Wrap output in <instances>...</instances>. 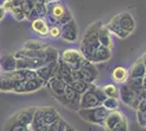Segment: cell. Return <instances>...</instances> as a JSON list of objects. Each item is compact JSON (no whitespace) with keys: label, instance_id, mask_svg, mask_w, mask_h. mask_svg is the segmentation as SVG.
<instances>
[{"label":"cell","instance_id":"1","mask_svg":"<svg viewBox=\"0 0 146 131\" xmlns=\"http://www.w3.org/2000/svg\"><path fill=\"white\" fill-rule=\"evenodd\" d=\"M119 97L121 100L136 110V108L146 97V90L143 85V78H129L119 87Z\"/></svg>","mask_w":146,"mask_h":131},{"label":"cell","instance_id":"2","mask_svg":"<svg viewBox=\"0 0 146 131\" xmlns=\"http://www.w3.org/2000/svg\"><path fill=\"white\" fill-rule=\"evenodd\" d=\"M103 25L102 22H95L91 24L85 31V34L83 36L82 43H81V53L85 59L91 61L95 51L100 46L99 39H98V32L100 26Z\"/></svg>","mask_w":146,"mask_h":131},{"label":"cell","instance_id":"3","mask_svg":"<svg viewBox=\"0 0 146 131\" xmlns=\"http://www.w3.org/2000/svg\"><path fill=\"white\" fill-rule=\"evenodd\" d=\"M106 97L107 96L104 92L103 87H99L92 83L90 87L86 90V92H84L81 96L80 109L100 106L103 105V102L106 100Z\"/></svg>","mask_w":146,"mask_h":131},{"label":"cell","instance_id":"4","mask_svg":"<svg viewBox=\"0 0 146 131\" xmlns=\"http://www.w3.org/2000/svg\"><path fill=\"white\" fill-rule=\"evenodd\" d=\"M103 127L105 131H129L128 119L124 114L116 110H109L104 120Z\"/></svg>","mask_w":146,"mask_h":131},{"label":"cell","instance_id":"5","mask_svg":"<svg viewBox=\"0 0 146 131\" xmlns=\"http://www.w3.org/2000/svg\"><path fill=\"white\" fill-rule=\"evenodd\" d=\"M108 109H106L103 105L97 107H93V108H83L79 109V116L83 119L84 121L92 124V125H99L103 127L104 120L106 118Z\"/></svg>","mask_w":146,"mask_h":131},{"label":"cell","instance_id":"6","mask_svg":"<svg viewBox=\"0 0 146 131\" xmlns=\"http://www.w3.org/2000/svg\"><path fill=\"white\" fill-rule=\"evenodd\" d=\"M81 94L78 93L76 91H74L72 87L68 84L67 88L64 91V93L59 96H54L56 100H58L60 104H62L63 106H66L67 108L78 112L80 109V103H81Z\"/></svg>","mask_w":146,"mask_h":131},{"label":"cell","instance_id":"7","mask_svg":"<svg viewBox=\"0 0 146 131\" xmlns=\"http://www.w3.org/2000/svg\"><path fill=\"white\" fill-rule=\"evenodd\" d=\"M60 58L67 63L72 70H79L84 63L85 58L83 54L76 49H66L61 53Z\"/></svg>","mask_w":146,"mask_h":131},{"label":"cell","instance_id":"8","mask_svg":"<svg viewBox=\"0 0 146 131\" xmlns=\"http://www.w3.org/2000/svg\"><path fill=\"white\" fill-rule=\"evenodd\" d=\"M45 85H46V83L40 78L36 76V78H33V79H30V80H25V81L19 83V85L15 87L13 93H32V92L40 90Z\"/></svg>","mask_w":146,"mask_h":131},{"label":"cell","instance_id":"9","mask_svg":"<svg viewBox=\"0 0 146 131\" xmlns=\"http://www.w3.org/2000/svg\"><path fill=\"white\" fill-rule=\"evenodd\" d=\"M79 71L81 73V76H82V80L85 81L86 83H90V84L96 81L98 76V71L96 69L95 63L87 60V59H85L84 63H82Z\"/></svg>","mask_w":146,"mask_h":131},{"label":"cell","instance_id":"10","mask_svg":"<svg viewBox=\"0 0 146 131\" xmlns=\"http://www.w3.org/2000/svg\"><path fill=\"white\" fill-rule=\"evenodd\" d=\"M78 35H79V27L76 22L73 19L61 26V37L64 41L73 43L78 39Z\"/></svg>","mask_w":146,"mask_h":131},{"label":"cell","instance_id":"11","mask_svg":"<svg viewBox=\"0 0 146 131\" xmlns=\"http://www.w3.org/2000/svg\"><path fill=\"white\" fill-rule=\"evenodd\" d=\"M57 70H58V61H55V63H47V65H44L40 68H38L36 70L37 76L40 78L47 85L48 81L56 76L57 74Z\"/></svg>","mask_w":146,"mask_h":131},{"label":"cell","instance_id":"12","mask_svg":"<svg viewBox=\"0 0 146 131\" xmlns=\"http://www.w3.org/2000/svg\"><path fill=\"white\" fill-rule=\"evenodd\" d=\"M19 85L11 72H1L0 73V92H14L15 87Z\"/></svg>","mask_w":146,"mask_h":131},{"label":"cell","instance_id":"13","mask_svg":"<svg viewBox=\"0 0 146 131\" xmlns=\"http://www.w3.org/2000/svg\"><path fill=\"white\" fill-rule=\"evenodd\" d=\"M46 65L44 59H36V58H20L17 59V69H29L35 70L42 66Z\"/></svg>","mask_w":146,"mask_h":131},{"label":"cell","instance_id":"14","mask_svg":"<svg viewBox=\"0 0 146 131\" xmlns=\"http://www.w3.org/2000/svg\"><path fill=\"white\" fill-rule=\"evenodd\" d=\"M56 76L61 79V80H63L67 84H71L73 82L72 69L70 68L67 63L61 59L60 57H59V59H58V70H57Z\"/></svg>","mask_w":146,"mask_h":131},{"label":"cell","instance_id":"15","mask_svg":"<svg viewBox=\"0 0 146 131\" xmlns=\"http://www.w3.org/2000/svg\"><path fill=\"white\" fill-rule=\"evenodd\" d=\"M35 107H29V108H24L22 110L18 112L17 114L13 115V117L15 118L17 121L23 124V125L30 126L32 125L33 121V117H34V112H35Z\"/></svg>","mask_w":146,"mask_h":131},{"label":"cell","instance_id":"16","mask_svg":"<svg viewBox=\"0 0 146 131\" xmlns=\"http://www.w3.org/2000/svg\"><path fill=\"white\" fill-rule=\"evenodd\" d=\"M48 125L45 124L43 118V112H42V107H37L34 112V117L32 121V131H48Z\"/></svg>","mask_w":146,"mask_h":131},{"label":"cell","instance_id":"17","mask_svg":"<svg viewBox=\"0 0 146 131\" xmlns=\"http://www.w3.org/2000/svg\"><path fill=\"white\" fill-rule=\"evenodd\" d=\"M118 18V22L120 26L122 27V30H124L125 32H128L129 34H131L135 29V22H134L133 17L128 12L120 13L117 15Z\"/></svg>","mask_w":146,"mask_h":131},{"label":"cell","instance_id":"18","mask_svg":"<svg viewBox=\"0 0 146 131\" xmlns=\"http://www.w3.org/2000/svg\"><path fill=\"white\" fill-rule=\"evenodd\" d=\"M47 85L50 88V91H51V93H52L54 96L62 95V94L64 93V91H66V88L68 86V84L66 82L63 81V80H61V79H59V78H57V76L51 78L48 81V83H47Z\"/></svg>","mask_w":146,"mask_h":131},{"label":"cell","instance_id":"19","mask_svg":"<svg viewBox=\"0 0 146 131\" xmlns=\"http://www.w3.org/2000/svg\"><path fill=\"white\" fill-rule=\"evenodd\" d=\"M110 58H111V49L108 48V47H105L103 45H100L96 49L91 61L94 63H102L107 61V60H109Z\"/></svg>","mask_w":146,"mask_h":131},{"label":"cell","instance_id":"20","mask_svg":"<svg viewBox=\"0 0 146 131\" xmlns=\"http://www.w3.org/2000/svg\"><path fill=\"white\" fill-rule=\"evenodd\" d=\"M0 67L2 72H11L17 69V58L14 55H2L0 57Z\"/></svg>","mask_w":146,"mask_h":131},{"label":"cell","instance_id":"21","mask_svg":"<svg viewBox=\"0 0 146 131\" xmlns=\"http://www.w3.org/2000/svg\"><path fill=\"white\" fill-rule=\"evenodd\" d=\"M32 30L38 34L39 36H47L49 35V25L46 22L45 18L36 19L32 22Z\"/></svg>","mask_w":146,"mask_h":131},{"label":"cell","instance_id":"22","mask_svg":"<svg viewBox=\"0 0 146 131\" xmlns=\"http://www.w3.org/2000/svg\"><path fill=\"white\" fill-rule=\"evenodd\" d=\"M42 112H43L44 121L48 126H50L58 119L61 118L60 114L57 112V109H55L54 107H42Z\"/></svg>","mask_w":146,"mask_h":131},{"label":"cell","instance_id":"23","mask_svg":"<svg viewBox=\"0 0 146 131\" xmlns=\"http://www.w3.org/2000/svg\"><path fill=\"white\" fill-rule=\"evenodd\" d=\"M107 27H108V30L110 31V33H113L115 35H117L118 37L122 38V39L127 38L129 35H130L128 32H125L124 30H122V27L120 26L119 22H118L117 15L115 17V18H112V19L110 20V22L108 23Z\"/></svg>","mask_w":146,"mask_h":131},{"label":"cell","instance_id":"24","mask_svg":"<svg viewBox=\"0 0 146 131\" xmlns=\"http://www.w3.org/2000/svg\"><path fill=\"white\" fill-rule=\"evenodd\" d=\"M98 39H99V43L100 45H103L105 47H108V48H112L113 43H112V39L110 36V31L108 30L107 25H102L99 32H98Z\"/></svg>","mask_w":146,"mask_h":131},{"label":"cell","instance_id":"25","mask_svg":"<svg viewBox=\"0 0 146 131\" xmlns=\"http://www.w3.org/2000/svg\"><path fill=\"white\" fill-rule=\"evenodd\" d=\"M146 73V66L142 58L136 60L129 71V78H144Z\"/></svg>","mask_w":146,"mask_h":131},{"label":"cell","instance_id":"26","mask_svg":"<svg viewBox=\"0 0 146 131\" xmlns=\"http://www.w3.org/2000/svg\"><path fill=\"white\" fill-rule=\"evenodd\" d=\"M111 79L113 80L115 83H124L129 79V71L124 67H116L112 70L111 73Z\"/></svg>","mask_w":146,"mask_h":131},{"label":"cell","instance_id":"27","mask_svg":"<svg viewBox=\"0 0 146 131\" xmlns=\"http://www.w3.org/2000/svg\"><path fill=\"white\" fill-rule=\"evenodd\" d=\"M3 131H32V128H31L30 126L23 125V124L17 121L15 118L12 116L11 118L8 120Z\"/></svg>","mask_w":146,"mask_h":131},{"label":"cell","instance_id":"28","mask_svg":"<svg viewBox=\"0 0 146 131\" xmlns=\"http://www.w3.org/2000/svg\"><path fill=\"white\" fill-rule=\"evenodd\" d=\"M136 117L139 125L143 128H146V97L143 100H141L136 108Z\"/></svg>","mask_w":146,"mask_h":131},{"label":"cell","instance_id":"29","mask_svg":"<svg viewBox=\"0 0 146 131\" xmlns=\"http://www.w3.org/2000/svg\"><path fill=\"white\" fill-rule=\"evenodd\" d=\"M44 53H45V63H55V61H58L59 59V53L56 48H52L50 46H47L45 49H44Z\"/></svg>","mask_w":146,"mask_h":131},{"label":"cell","instance_id":"30","mask_svg":"<svg viewBox=\"0 0 146 131\" xmlns=\"http://www.w3.org/2000/svg\"><path fill=\"white\" fill-rule=\"evenodd\" d=\"M70 86L72 87L74 91H76L78 93H80L81 95L86 92V90L90 87V83H86L85 81H82V80H79V81H73L71 84H69Z\"/></svg>","mask_w":146,"mask_h":131},{"label":"cell","instance_id":"31","mask_svg":"<svg viewBox=\"0 0 146 131\" xmlns=\"http://www.w3.org/2000/svg\"><path fill=\"white\" fill-rule=\"evenodd\" d=\"M103 90L107 97H116V98L119 97V88L113 83H109V84L105 85Z\"/></svg>","mask_w":146,"mask_h":131},{"label":"cell","instance_id":"32","mask_svg":"<svg viewBox=\"0 0 146 131\" xmlns=\"http://www.w3.org/2000/svg\"><path fill=\"white\" fill-rule=\"evenodd\" d=\"M103 106L108 110H116L119 107V100L116 97H106L103 102Z\"/></svg>","mask_w":146,"mask_h":131},{"label":"cell","instance_id":"33","mask_svg":"<svg viewBox=\"0 0 146 131\" xmlns=\"http://www.w3.org/2000/svg\"><path fill=\"white\" fill-rule=\"evenodd\" d=\"M47 46L44 43H40L38 41H29L24 44V49L29 50H43Z\"/></svg>","mask_w":146,"mask_h":131},{"label":"cell","instance_id":"34","mask_svg":"<svg viewBox=\"0 0 146 131\" xmlns=\"http://www.w3.org/2000/svg\"><path fill=\"white\" fill-rule=\"evenodd\" d=\"M10 12L13 14V17L18 21H23L24 19H26V15H25L24 11H23V8H22V5L18 7H13L12 9L10 10Z\"/></svg>","mask_w":146,"mask_h":131},{"label":"cell","instance_id":"35","mask_svg":"<svg viewBox=\"0 0 146 131\" xmlns=\"http://www.w3.org/2000/svg\"><path fill=\"white\" fill-rule=\"evenodd\" d=\"M49 35L54 38H58L61 36V27L58 25L49 26Z\"/></svg>","mask_w":146,"mask_h":131},{"label":"cell","instance_id":"36","mask_svg":"<svg viewBox=\"0 0 146 131\" xmlns=\"http://www.w3.org/2000/svg\"><path fill=\"white\" fill-rule=\"evenodd\" d=\"M5 14H6V10H5V8H3V7H0V21L3 19Z\"/></svg>","mask_w":146,"mask_h":131},{"label":"cell","instance_id":"37","mask_svg":"<svg viewBox=\"0 0 146 131\" xmlns=\"http://www.w3.org/2000/svg\"><path fill=\"white\" fill-rule=\"evenodd\" d=\"M64 131H76V130H75V128H74V127H72V126L69 125V124H67Z\"/></svg>","mask_w":146,"mask_h":131},{"label":"cell","instance_id":"38","mask_svg":"<svg viewBox=\"0 0 146 131\" xmlns=\"http://www.w3.org/2000/svg\"><path fill=\"white\" fill-rule=\"evenodd\" d=\"M142 60H143V63H145V66H146V51L144 53V55L142 56Z\"/></svg>","mask_w":146,"mask_h":131},{"label":"cell","instance_id":"39","mask_svg":"<svg viewBox=\"0 0 146 131\" xmlns=\"http://www.w3.org/2000/svg\"><path fill=\"white\" fill-rule=\"evenodd\" d=\"M143 85H144V87H145V90H146V73H145V75H144V78H143Z\"/></svg>","mask_w":146,"mask_h":131},{"label":"cell","instance_id":"40","mask_svg":"<svg viewBox=\"0 0 146 131\" xmlns=\"http://www.w3.org/2000/svg\"><path fill=\"white\" fill-rule=\"evenodd\" d=\"M37 2H39V3H43V5H46V2L48 1V0H36Z\"/></svg>","mask_w":146,"mask_h":131},{"label":"cell","instance_id":"41","mask_svg":"<svg viewBox=\"0 0 146 131\" xmlns=\"http://www.w3.org/2000/svg\"><path fill=\"white\" fill-rule=\"evenodd\" d=\"M1 72H2V70H1V67H0V73H1Z\"/></svg>","mask_w":146,"mask_h":131},{"label":"cell","instance_id":"42","mask_svg":"<svg viewBox=\"0 0 146 131\" xmlns=\"http://www.w3.org/2000/svg\"><path fill=\"white\" fill-rule=\"evenodd\" d=\"M48 1H55V0H48Z\"/></svg>","mask_w":146,"mask_h":131}]
</instances>
